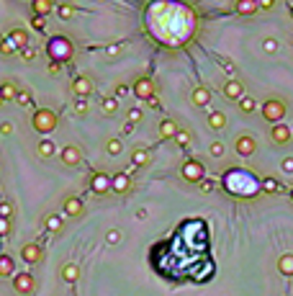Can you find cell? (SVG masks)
Listing matches in <instances>:
<instances>
[{"instance_id": "obj_33", "label": "cell", "mask_w": 293, "mask_h": 296, "mask_svg": "<svg viewBox=\"0 0 293 296\" xmlns=\"http://www.w3.org/2000/svg\"><path fill=\"white\" fill-rule=\"evenodd\" d=\"M13 52H16V47H13L11 39H3V41H0V54H13Z\"/></svg>"}, {"instance_id": "obj_14", "label": "cell", "mask_w": 293, "mask_h": 296, "mask_svg": "<svg viewBox=\"0 0 293 296\" xmlns=\"http://www.w3.org/2000/svg\"><path fill=\"white\" fill-rule=\"evenodd\" d=\"M111 188H113L116 193H126V191L132 188V178H129L126 173H118V175L111 178Z\"/></svg>"}, {"instance_id": "obj_54", "label": "cell", "mask_w": 293, "mask_h": 296, "mask_svg": "<svg viewBox=\"0 0 293 296\" xmlns=\"http://www.w3.org/2000/svg\"><path fill=\"white\" fill-rule=\"evenodd\" d=\"M290 201H293V191H290Z\"/></svg>"}, {"instance_id": "obj_26", "label": "cell", "mask_w": 293, "mask_h": 296, "mask_svg": "<svg viewBox=\"0 0 293 296\" xmlns=\"http://www.w3.org/2000/svg\"><path fill=\"white\" fill-rule=\"evenodd\" d=\"M13 268L16 263L11 255H0V276H13Z\"/></svg>"}, {"instance_id": "obj_47", "label": "cell", "mask_w": 293, "mask_h": 296, "mask_svg": "<svg viewBox=\"0 0 293 296\" xmlns=\"http://www.w3.org/2000/svg\"><path fill=\"white\" fill-rule=\"evenodd\" d=\"M257 6H260L263 11H270V8H273V0H257Z\"/></svg>"}, {"instance_id": "obj_7", "label": "cell", "mask_w": 293, "mask_h": 296, "mask_svg": "<svg viewBox=\"0 0 293 296\" xmlns=\"http://www.w3.org/2000/svg\"><path fill=\"white\" fill-rule=\"evenodd\" d=\"M134 96L137 98H144V101H149V98H154V82H152V77H139L137 82H134Z\"/></svg>"}, {"instance_id": "obj_23", "label": "cell", "mask_w": 293, "mask_h": 296, "mask_svg": "<svg viewBox=\"0 0 293 296\" xmlns=\"http://www.w3.org/2000/svg\"><path fill=\"white\" fill-rule=\"evenodd\" d=\"M52 8H54V3H52V0H34V13L44 16V18L52 13Z\"/></svg>"}, {"instance_id": "obj_31", "label": "cell", "mask_w": 293, "mask_h": 296, "mask_svg": "<svg viewBox=\"0 0 293 296\" xmlns=\"http://www.w3.org/2000/svg\"><path fill=\"white\" fill-rule=\"evenodd\" d=\"M239 108H242L244 113H249V111H255V98H249V96H244V98L239 101Z\"/></svg>"}, {"instance_id": "obj_3", "label": "cell", "mask_w": 293, "mask_h": 296, "mask_svg": "<svg viewBox=\"0 0 293 296\" xmlns=\"http://www.w3.org/2000/svg\"><path fill=\"white\" fill-rule=\"evenodd\" d=\"M263 116L270 121V124H280L283 116H285V103L278 101V98H268L263 103Z\"/></svg>"}, {"instance_id": "obj_30", "label": "cell", "mask_w": 293, "mask_h": 296, "mask_svg": "<svg viewBox=\"0 0 293 296\" xmlns=\"http://www.w3.org/2000/svg\"><path fill=\"white\" fill-rule=\"evenodd\" d=\"M101 108H103L106 113H116V108H118V101H116V98H103Z\"/></svg>"}, {"instance_id": "obj_21", "label": "cell", "mask_w": 293, "mask_h": 296, "mask_svg": "<svg viewBox=\"0 0 293 296\" xmlns=\"http://www.w3.org/2000/svg\"><path fill=\"white\" fill-rule=\"evenodd\" d=\"M208 126H211L214 132H221L224 126H226V116H224L221 111H214L211 116H208Z\"/></svg>"}, {"instance_id": "obj_9", "label": "cell", "mask_w": 293, "mask_h": 296, "mask_svg": "<svg viewBox=\"0 0 293 296\" xmlns=\"http://www.w3.org/2000/svg\"><path fill=\"white\" fill-rule=\"evenodd\" d=\"M90 91H93V82H90V77H85V75L75 77V82H72V93H75L77 98H85V96H90Z\"/></svg>"}, {"instance_id": "obj_24", "label": "cell", "mask_w": 293, "mask_h": 296, "mask_svg": "<svg viewBox=\"0 0 293 296\" xmlns=\"http://www.w3.org/2000/svg\"><path fill=\"white\" fill-rule=\"evenodd\" d=\"M16 96H18V88L13 82H3V85H0V98L3 101H16Z\"/></svg>"}, {"instance_id": "obj_35", "label": "cell", "mask_w": 293, "mask_h": 296, "mask_svg": "<svg viewBox=\"0 0 293 296\" xmlns=\"http://www.w3.org/2000/svg\"><path fill=\"white\" fill-rule=\"evenodd\" d=\"M175 142H178L180 147H188V144H190V132H178V134H175Z\"/></svg>"}, {"instance_id": "obj_11", "label": "cell", "mask_w": 293, "mask_h": 296, "mask_svg": "<svg viewBox=\"0 0 293 296\" xmlns=\"http://www.w3.org/2000/svg\"><path fill=\"white\" fill-rule=\"evenodd\" d=\"M290 129L288 126H283V124H273V132H270V137H273V142L275 144H288L290 142Z\"/></svg>"}, {"instance_id": "obj_44", "label": "cell", "mask_w": 293, "mask_h": 296, "mask_svg": "<svg viewBox=\"0 0 293 296\" xmlns=\"http://www.w3.org/2000/svg\"><path fill=\"white\" fill-rule=\"evenodd\" d=\"M75 111H77V113H88V103H85V98H80V101L75 103Z\"/></svg>"}, {"instance_id": "obj_10", "label": "cell", "mask_w": 293, "mask_h": 296, "mask_svg": "<svg viewBox=\"0 0 293 296\" xmlns=\"http://www.w3.org/2000/svg\"><path fill=\"white\" fill-rule=\"evenodd\" d=\"M224 96L229 101H242L244 98V85H242L239 80H229L226 85H224Z\"/></svg>"}, {"instance_id": "obj_48", "label": "cell", "mask_w": 293, "mask_h": 296, "mask_svg": "<svg viewBox=\"0 0 293 296\" xmlns=\"http://www.w3.org/2000/svg\"><path fill=\"white\" fill-rule=\"evenodd\" d=\"M49 72H52V75H59V72H62V65H59V62H52V65H49Z\"/></svg>"}, {"instance_id": "obj_50", "label": "cell", "mask_w": 293, "mask_h": 296, "mask_svg": "<svg viewBox=\"0 0 293 296\" xmlns=\"http://www.w3.org/2000/svg\"><path fill=\"white\" fill-rule=\"evenodd\" d=\"M11 132H13L11 124H0V134H11Z\"/></svg>"}, {"instance_id": "obj_18", "label": "cell", "mask_w": 293, "mask_h": 296, "mask_svg": "<svg viewBox=\"0 0 293 296\" xmlns=\"http://www.w3.org/2000/svg\"><path fill=\"white\" fill-rule=\"evenodd\" d=\"M8 39L13 41V47H16V49H23V47H28V34H26L23 28H13V31L8 34Z\"/></svg>"}, {"instance_id": "obj_45", "label": "cell", "mask_w": 293, "mask_h": 296, "mask_svg": "<svg viewBox=\"0 0 293 296\" xmlns=\"http://www.w3.org/2000/svg\"><path fill=\"white\" fill-rule=\"evenodd\" d=\"M201 191L203 193H211L214 191V181H201Z\"/></svg>"}, {"instance_id": "obj_20", "label": "cell", "mask_w": 293, "mask_h": 296, "mask_svg": "<svg viewBox=\"0 0 293 296\" xmlns=\"http://www.w3.org/2000/svg\"><path fill=\"white\" fill-rule=\"evenodd\" d=\"M80 278V268L75 265V263H67V265H62V281H67V283H75Z\"/></svg>"}, {"instance_id": "obj_51", "label": "cell", "mask_w": 293, "mask_h": 296, "mask_svg": "<svg viewBox=\"0 0 293 296\" xmlns=\"http://www.w3.org/2000/svg\"><path fill=\"white\" fill-rule=\"evenodd\" d=\"M126 93H129L126 85H116V96H126Z\"/></svg>"}, {"instance_id": "obj_42", "label": "cell", "mask_w": 293, "mask_h": 296, "mask_svg": "<svg viewBox=\"0 0 293 296\" xmlns=\"http://www.w3.org/2000/svg\"><path fill=\"white\" fill-rule=\"evenodd\" d=\"M21 57H23V60H26V62H31V60H34V57H36V52H34V49H31V47H23V49H21Z\"/></svg>"}, {"instance_id": "obj_22", "label": "cell", "mask_w": 293, "mask_h": 296, "mask_svg": "<svg viewBox=\"0 0 293 296\" xmlns=\"http://www.w3.org/2000/svg\"><path fill=\"white\" fill-rule=\"evenodd\" d=\"M208 101H211V91H208V88H196L193 91V103L196 106H208Z\"/></svg>"}, {"instance_id": "obj_29", "label": "cell", "mask_w": 293, "mask_h": 296, "mask_svg": "<svg viewBox=\"0 0 293 296\" xmlns=\"http://www.w3.org/2000/svg\"><path fill=\"white\" fill-rule=\"evenodd\" d=\"M121 150H123L121 139H108V142H106V152H108V155H118Z\"/></svg>"}, {"instance_id": "obj_15", "label": "cell", "mask_w": 293, "mask_h": 296, "mask_svg": "<svg viewBox=\"0 0 293 296\" xmlns=\"http://www.w3.org/2000/svg\"><path fill=\"white\" fill-rule=\"evenodd\" d=\"M234 8H237L239 16H255L260 6H257V0H237Z\"/></svg>"}, {"instance_id": "obj_55", "label": "cell", "mask_w": 293, "mask_h": 296, "mask_svg": "<svg viewBox=\"0 0 293 296\" xmlns=\"http://www.w3.org/2000/svg\"><path fill=\"white\" fill-rule=\"evenodd\" d=\"M290 132H293V126H290Z\"/></svg>"}, {"instance_id": "obj_2", "label": "cell", "mask_w": 293, "mask_h": 296, "mask_svg": "<svg viewBox=\"0 0 293 296\" xmlns=\"http://www.w3.org/2000/svg\"><path fill=\"white\" fill-rule=\"evenodd\" d=\"M47 52H49V57H52L54 62H59V65L67 62V60H72V44H70L67 36H54V39H49Z\"/></svg>"}, {"instance_id": "obj_49", "label": "cell", "mask_w": 293, "mask_h": 296, "mask_svg": "<svg viewBox=\"0 0 293 296\" xmlns=\"http://www.w3.org/2000/svg\"><path fill=\"white\" fill-rule=\"evenodd\" d=\"M265 191H280V186L275 181H265Z\"/></svg>"}, {"instance_id": "obj_12", "label": "cell", "mask_w": 293, "mask_h": 296, "mask_svg": "<svg viewBox=\"0 0 293 296\" xmlns=\"http://www.w3.org/2000/svg\"><path fill=\"white\" fill-rule=\"evenodd\" d=\"M178 132H180V129H178V124H175L173 119H162V121H159V137H162V139H175Z\"/></svg>"}, {"instance_id": "obj_4", "label": "cell", "mask_w": 293, "mask_h": 296, "mask_svg": "<svg viewBox=\"0 0 293 296\" xmlns=\"http://www.w3.org/2000/svg\"><path fill=\"white\" fill-rule=\"evenodd\" d=\"M180 173H183L185 181H190V183H201L203 175H206V167H203L201 160H188V162L180 167Z\"/></svg>"}, {"instance_id": "obj_39", "label": "cell", "mask_w": 293, "mask_h": 296, "mask_svg": "<svg viewBox=\"0 0 293 296\" xmlns=\"http://www.w3.org/2000/svg\"><path fill=\"white\" fill-rule=\"evenodd\" d=\"M211 155H214V157H221V155H224V142H214V144H211Z\"/></svg>"}, {"instance_id": "obj_52", "label": "cell", "mask_w": 293, "mask_h": 296, "mask_svg": "<svg viewBox=\"0 0 293 296\" xmlns=\"http://www.w3.org/2000/svg\"><path fill=\"white\" fill-rule=\"evenodd\" d=\"M290 18H293V6H290Z\"/></svg>"}, {"instance_id": "obj_16", "label": "cell", "mask_w": 293, "mask_h": 296, "mask_svg": "<svg viewBox=\"0 0 293 296\" xmlns=\"http://www.w3.org/2000/svg\"><path fill=\"white\" fill-rule=\"evenodd\" d=\"M90 186H93V191H95V193H106V191L111 188V175H106V173H95Z\"/></svg>"}, {"instance_id": "obj_27", "label": "cell", "mask_w": 293, "mask_h": 296, "mask_svg": "<svg viewBox=\"0 0 293 296\" xmlns=\"http://www.w3.org/2000/svg\"><path fill=\"white\" fill-rule=\"evenodd\" d=\"M132 162H134L137 167H142V165H149V152H147V150H137V152L132 155Z\"/></svg>"}, {"instance_id": "obj_1", "label": "cell", "mask_w": 293, "mask_h": 296, "mask_svg": "<svg viewBox=\"0 0 293 296\" xmlns=\"http://www.w3.org/2000/svg\"><path fill=\"white\" fill-rule=\"evenodd\" d=\"M57 113L52 108H39L34 116H31V126L39 132V134H52L57 129Z\"/></svg>"}, {"instance_id": "obj_34", "label": "cell", "mask_w": 293, "mask_h": 296, "mask_svg": "<svg viewBox=\"0 0 293 296\" xmlns=\"http://www.w3.org/2000/svg\"><path fill=\"white\" fill-rule=\"evenodd\" d=\"M16 101H18V106H31V93L28 91H18Z\"/></svg>"}, {"instance_id": "obj_32", "label": "cell", "mask_w": 293, "mask_h": 296, "mask_svg": "<svg viewBox=\"0 0 293 296\" xmlns=\"http://www.w3.org/2000/svg\"><path fill=\"white\" fill-rule=\"evenodd\" d=\"M72 16H75V8H72L70 3H62V6H59V18H64V21H70Z\"/></svg>"}, {"instance_id": "obj_41", "label": "cell", "mask_w": 293, "mask_h": 296, "mask_svg": "<svg viewBox=\"0 0 293 296\" xmlns=\"http://www.w3.org/2000/svg\"><path fill=\"white\" fill-rule=\"evenodd\" d=\"M280 167H283V173H293V157H283Z\"/></svg>"}, {"instance_id": "obj_5", "label": "cell", "mask_w": 293, "mask_h": 296, "mask_svg": "<svg viewBox=\"0 0 293 296\" xmlns=\"http://www.w3.org/2000/svg\"><path fill=\"white\" fill-rule=\"evenodd\" d=\"M234 150H237V155H239V157H252V155H255V150H257V142H255V137L242 134V137H237Z\"/></svg>"}, {"instance_id": "obj_17", "label": "cell", "mask_w": 293, "mask_h": 296, "mask_svg": "<svg viewBox=\"0 0 293 296\" xmlns=\"http://www.w3.org/2000/svg\"><path fill=\"white\" fill-rule=\"evenodd\" d=\"M64 214H67V217H80V214H82V201L75 198V196L64 198Z\"/></svg>"}, {"instance_id": "obj_53", "label": "cell", "mask_w": 293, "mask_h": 296, "mask_svg": "<svg viewBox=\"0 0 293 296\" xmlns=\"http://www.w3.org/2000/svg\"><path fill=\"white\" fill-rule=\"evenodd\" d=\"M3 103H6V101H3V98H0V106H3Z\"/></svg>"}, {"instance_id": "obj_46", "label": "cell", "mask_w": 293, "mask_h": 296, "mask_svg": "<svg viewBox=\"0 0 293 296\" xmlns=\"http://www.w3.org/2000/svg\"><path fill=\"white\" fill-rule=\"evenodd\" d=\"M31 23H34V28H44V26H47V21H44V16H36V18H34Z\"/></svg>"}, {"instance_id": "obj_43", "label": "cell", "mask_w": 293, "mask_h": 296, "mask_svg": "<svg viewBox=\"0 0 293 296\" xmlns=\"http://www.w3.org/2000/svg\"><path fill=\"white\" fill-rule=\"evenodd\" d=\"M137 121H142V111L139 108H132L129 111V124H137Z\"/></svg>"}, {"instance_id": "obj_38", "label": "cell", "mask_w": 293, "mask_h": 296, "mask_svg": "<svg viewBox=\"0 0 293 296\" xmlns=\"http://www.w3.org/2000/svg\"><path fill=\"white\" fill-rule=\"evenodd\" d=\"M263 49H265L268 54H273V52L278 49V41H275V39H265V44H263Z\"/></svg>"}, {"instance_id": "obj_13", "label": "cell", "mask_w": 293, "mask_h": 296, "mask_svg": "<svg viewBox=\"0 0 293 296\" xmlns=\"http://www.w3.org/2000/svg\"><path fill=\"white\" fill-rule=\"evenodd\" d=\"M80 160H82V155H80V150H77L75 144H67V147L62 150V162H64V165L75 167V165H80Z\"/></svg>"}, {"instance_id": "obj_40", "label": "cell", "mask_w": 293, "mask_h": 296, "mask_svg": "<svg viewBox=\"0 0 293 296\" xmlns=\"http://www.w3.org/2000/svg\"><path fill=\"white\" fill-rule=\"evenodd\" d=\"M106 240H108V245H116V242L121 240V232H118V229H111V232L106 234Z\"/></svg>"}, {"instance_id": "obj_36", "label": "cell", "mask_w": 293, "mask_h": 296, "mask_svg": "<svg viewBox=\"0 0 293 296\" xmlns=\"http://www.w3.org/2000/svg\"><path fill=\"white\" fill-rule=\"evenodd\" d=\"M11 214H13V206H11L8 201H0V217H6V219H11Z\"/></svg>"}, {"instance_id": "obj_19", "label": "cell", "mask_w": 293, "mask_h": 296, "mask_svg": "<svg viewBox=\"0 0 293 296\" xmlns=\"http://www.w3.org/2000/svg\"><path fill=\"white\" fill-rule=\"evenodd\" d=\"M278 271H280V276L293 278V255H290V252H288V255H280V260H278Z\"/></svg>"}, {"instance_id": "obj_6", "label": "cell", "mask_w": 293, "mask_h": 296, "mask_svg": "<svg viewBox=\"0 0 293 296\" xmlns=\"http://www.w3.org/2000/svg\"><path fill=\"white\" fill-rule=\"evenodd\" d=\"M36 288V278L31 276V273H18V276H13V291L16 293H31Z\"/></svg>"}, {"instance_id": "obj_8", "label": "cell", "mask_w": 293, "mask_h": 296, "mask_svg": "<svg viewBox=\"0 0 293 296\" xmlns=\"http://www.w3.org/2000/svg\"><path fill=\"white\" fill-rule=\"evenodd\" d=\"M41 258H44V252H41V247L36 245V242H28V245H23L21 247V260H26V263H39Z\"/></svg>"}, {"instance_id": "obj_28", "label": "cell", "mask_w": 293, "mask_h": 296, "mask_svg": "<svg viewBox=\"0 0 293 296\" xmlns=\"http://www.w3.org/2000/svg\"><path fill=\"white\" fill-rule=\"evenodd\" d=\"M44 224H47L49 232H59V229H62V219H59L57 214H49V217L44 219Z\"/></svg>"}, {"instance_id": "obj_37", "label": "cell", "mask_w": 293, "mask_h": 296, "mask_svg": "<svg viewBox=\"0 0 293 296\" xmlns=\"http://www.w3.org/2000/svg\"><path fill=\"white\" fill-rule=\"evenodd\" d=\"M11 232V219H6V217H0V237H6Z\"/></svg>"}, {"instance_id": "obj_25", "label": "cell", "mask_w": 293, "mask_h": 296, "mask_svg": "<svg viewBox=\"0 0 293 296\" xmlns=\"http://www.w3.org/2000/svg\"><path fill=\"white\" fill-rule=\"evenodd\" d=\"M36 155L39 157H52L54 155V142L52 139H41L39 147H36Z\"/></svg>"}]
</instances>
